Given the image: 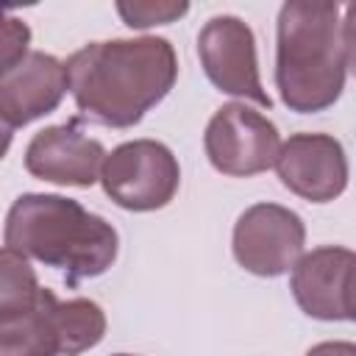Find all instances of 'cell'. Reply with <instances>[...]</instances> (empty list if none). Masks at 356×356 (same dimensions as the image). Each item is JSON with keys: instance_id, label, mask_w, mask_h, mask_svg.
<instances>
[{"instance_id": "obj_1", "label": "cell", "mask_w": 356, "mask_h": 356, "mask_svg": "<svg viewBox=\"0 0 356 356\" xmlns=\"http://www.w3.org/2000/svg\"><path fill=\"white\" fill-rule=\"evenodd\" d=\"M67 83L83 120L111 128L136 125L172 89L178 58L167 39H114L75 50Z\"/></svg>"}, {"instance_id": "obj_2", "label": "cell", "mask_w": 356, "mask_h": 356, "mask_svg": "<svg viewBox=\"0 0 356 356\" xmlns=\"http://www.w3.org/2000/svg\"><path fill=\"white\" fill-rule=\"evenodd\" d=\"M353 6L289 0L278 14L275 83L284 106L323 111L342 95L353 61Z\"/></svg>"}, {"instance_id": "obj_3", "label": "cell", "mask_w": 356, "mask_h": 356, "mask_svg": "<svg viewBox=\"0 0 356 356\" xmlns=\"http://www.w3.org/2000/svg\"><path fill=\"white\" fill-rule=\"evenodd\" d=\"M6 248L44 261L75 286L103 275L117 259V231L78 200L61 195H22L6 217Z\"/></svg>"}, {"instance_id": "obj_4", "label": "cell", "mask_w": 356, "mask_h": 356, "mask_svg": "<svg viewBox=\"0 0 356 356\" xmlns=\"http://www.w3.org/2000/svg\"><path fill=\"white\" fill-rule=\"evenodd\" d=\"M106 195L128 211H153L167 206L181 184L172 150L153 139H134L114 147L100 167Z\"/></svg>"}, {"instance_id": "obj_5", "label": "cell", "mask_w": 356, "mask_h": 356, "mask_svg": "<svg viewBox=\"0 0 356 356\" xmlns=\"http://www.w3.org/2000/svg\"><path fill=\"white\" fill-rule=\"evenodd\" d=\"M203 142L211 167L236 178L270 170L281 150L275 125L245 103L220 106L209 120Z\"/></svg>"}, {"instance_id": "obj_6", "label": "cell", "mask_w": 356, "mask_h": 356, "mask_svg": "<svg viewBox=\"0 0 356 356\" xmlns=\"http://www.w3.org/2000/svg\"><path fill=\"white\" fill-rule=\"evenodd\" d=\"M303 222L278 203L245 209L234 225V259L253 275H284L303 253Z\"/></svg>"}, {"instance_id": "obj_7", "label": "cell", "mask_w": 356, "mask_h": 356, "mask_svg": "<svg viewBox=\"0 0 356 356\" xmlns=\"http://www.w3.org/2000/svg\"><path fill=\"white\" fill-rule=\"evenodd\" d=\"M197 56L217 89L253 100L264 108L273 106L259 81L253 31L239 17H211L197 33Z\"/></svg>"}, {"instance_id": "obj_8", "label": "cell", "mask_w": 356, "mask_h": 356, "mask_svg": "<svg viewBox=\"0 0 356 356\" xmlns=\"http://www.w3.org/2000/svg\"><path fill=\"white\" fill-rule=\"evenodd\" d=\"M275 170H278L281 184L289 192H295L312 203L334 200L348 186L345 150L328 134L289 136L275 156Z\"/></svg>"}, {"instance_id": "obj_9", "label": "cell", "mask_w": 356, "mask_h": 356, "mask_svg": "<svg viewBox=\"0 0 356 356\" xmlns=\"http://www.w3.org/2000/svg\"><path fill=\"white\" fill-rule=\"evenodd\" d=\"M353 267L348 248H317L292 264V295L298 306L317 320L353 317Z\"/></svg>"}, {"instance_id": "obj_10", "label": "cell", "mask_w": 356, "mask_h": 356, "mask_svg": "<svg viewBox=\"0 0 356 356\" xmlns=\"http://www.w3.org/2000/svg\"><path fill=\"white\" fill-rule=\"evenodd\" d=\"M67 89L64 64L47 53L28 50L19 61L0 70V120L11 131L28 125L50 114Z\"/></svg>"}, {"instance_id": "obj_11", "label": "cell", "mask_w": 356, "mask_h": 356, "mask_svg": "<svg viewBox=\"0 0 356 356\" xmlns=\"http://www.w3.org/2000/svg\"><path fill=\"white\" fill-rule=\"evenodd\" d=\"M106 150L78 128V120L39 131L25 150V170L64 186H92L100 178Z\"/></svg>"}, {"instance_id": "obj_12", "label": "cell", "mask_w": 356, "mask_h": 356, "mask_svg": "<svg viewBox=\"0 0 356 356\" xmlns=\"http://www.w3.org/2000/svg\"><path fill=\"white\" fill-rule=\"evenodd\" d=\"M56 295L39 289L28 309L0 317V356H61Z\"/></svg>"}, {"instance_id": "obj_13", "label": "cell", "mask_w": 356, "mask_h": 356, "mask_svg": "<svg viewBox=\"0 0 356 356\" xmlns=\"http://www.w3.org/2000/svg\"><path fill=\"white\" fill-rule=\"evenodd\" d=\"M56 325L61 337V356H78L95 348L106 334L103 309L92 300H58L56 303Z\"/></svg>"}, {"instance_id": "obj_14", "label": "cell", "mask_w": 356, "mask_h": 356, "mask_svg": "<svg viewBox=\"0 0 356 356\" xmlns=\"http://www.w3.org/2000/svg\"><path fill=\"white\" fill-rule=\"evenodd\" d=\"M39 281L25 256L0 248V317L28 309L39 295Z\"/></svg>"}, {"instance_id": "obj_15", "label": "cell", "mask_w": 356, "mask_h": 356, "mask_svg": "<svg viewBox=\"0 0 356 356\" xmlns=\"http://www.w3.org/2000/svg\"><path fill=\"white\" fill-rule=\"evenodd\" d=\"M186 3H120L117 11L131 28H147V25H164L186 14Z\"/></svg>"}, {"instance_id": "obj_16", "label": "cell", "mask_w": 356, "mask_h": 356, "mask_svg": "<svg viewBox=\"0 0 356 356\" xmlns=\"http://www.w3.org/2000/svg\"><path fill=\"white\" fill-rule=\"evenodd\" d=\"M28 42H31V28L22 19L0 11V70L19 61L28 53Z\"/></svg>"}, {"instance_id": "obj_17", "label": "cell", "mask_w": 356, "mask_h": 356, "mask_svg": "<svg viewBox=\"0 0 356 356\" xmlns=\"http://www.w3.org/2000/svg\"><path fill=\"white\" fill-rule=\"evenodd\" d=\"M306 356H356V348L350 342H323L314 345Z\"/></svg>"}, {"instance_id": "obj_18", "label": "cell", "mask_w": 356, "mask_h": 356, "mask_svg": "<svg viewBox=\"0 0 356 356\" xmlns=\"http://www.w3.org/2000/svg\"><path fill=\"white\" fill-rule=\"evenodd\" d=\"M8 145H11V128L0 120V159L6 156V150H8Z\"/></svg>"}, {"instance_id": "obj_19", "label": "cell", "mask_w": 356, "mask_h": 356, "mask_svg": "<svg viewBox=\"0 0 356 356\" xmlns=\"http://www.w3.org/2000/svg\"><path fill=\"white\" fill-rule=\"evenodd\" d=\"M117 356H131V353H117Z\"/></svg>"}]
</instances>
